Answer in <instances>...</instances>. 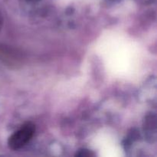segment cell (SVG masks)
I'll list each match as a JSON object with an SVG mask.
<instances>
[{
    "label": "cell",
    "mask_w": 157,
    "mask_h": 157,
    "mask_svg": "<svg viewBox=\"0 0 157 157\" xmlns=\"http://www.w3.org/2000/svg\"><path fill=\"white\" fill-rule=\"evenodd\" d=\"M35 127L32 123H26L19 130L13 133L8 140V145L11 150H17L22 148L33 137Z\"/></svg>",
    "instance_id": "1"
},
{
    "label": "cell",
    "mask_w": 157,
    "mask_h": 157,
    "mask_svg": "<svg viewBox=\"0 0 157 157\" xmlns=\"http://www.w3.org/2000/svg\"><path fill=\"white\" fill-rule=\"evenodd\" d=\"M76 156H94V153H92L91 152H90L87 150H81L78 151V153H77Z\"/></svg>",
    "instance_id": "2"
},
{
    "label": "cell",
    "mask_w": 157,
    "mask_h": 157,
    "mask_svg": "<svg viewBox=\"0 0 157 157\" xmlns=\"http://www.w3.org/2000/svg\"><path fill=\"white\" fill-rule=\"evenodd\" d=\"M2 25V15L0 13V31H1Z\"/></svg>",
    "instance_id": "3"
}]
</instances>
